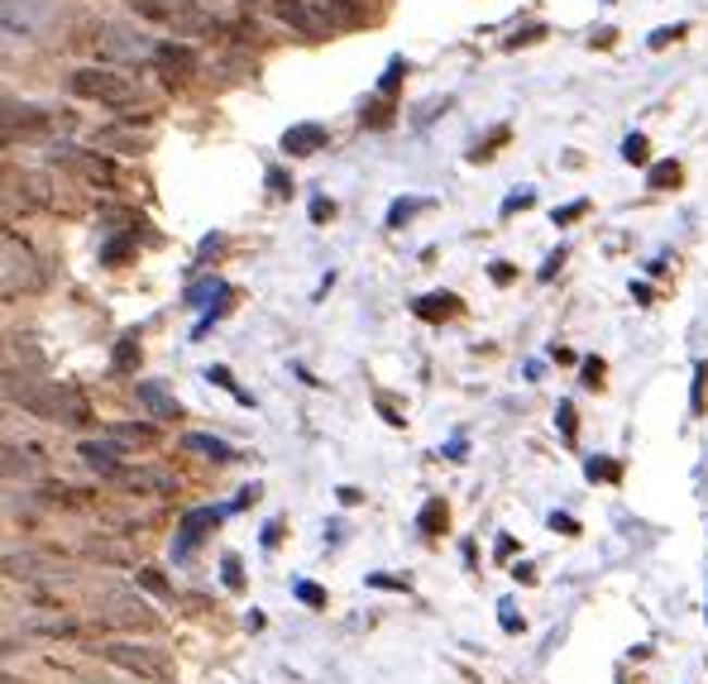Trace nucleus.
Instances as JSON below:
<instances>
[{
    "instance_id": "obj_1",
    "label": "nucleus",
    "mask_w": 708,
    "mask_h": 684,
    "mask_svg": "<svg viewBox=\"0 0 708 684\" xmlns=\"http://www.w3.org/2000/svg\"><path fill=\"white\" fill-rule=\"evenodd\" d=\"M5 398H10V402H20L24 412L39 416V422H58V426H91V422H96V412H91L87 393L72 388V383L10 374V378H5Z\"/></svg>"
},
{
    "instance_id": "obj_2",
    "label": "nucleus",
    "mask_w": 708,
    "mask_h": 684,
    "mask_svg": "<svg viewBox=\"0 0 708 684\" xmlns=\"http://www.w3.org/2000/svg\"><path fill=\"white\" fill-rule=\"evenodd\" d=\"M44 287V259L24 235L0 225V302H20V297Z\"/></svg>"
},
{
    "instance_id": "obj_3",
    "label": "nucleus",
    "mask_w": 708,
    "mask_h": 684,
    "mask_svg": "<svg viewBox=\"0 0 708 684\" xmlns=\"http://www.w3.org/2000/svg\"><path fill=\"white\" fill-rule=\"evenodd\" d=\"M67 91L82 96V101H96V105H135L139 101V82L125 77L120 67H77L67 72Z\"/></svg>"
},
{
    "instance_id": "obj_4",
    "label": "nucleus",
    "mask_w": 708,
    "mask_h": 684,
    "mask_svg": "<svg viewBox=\"0 0 708 684\" xmlns=\"http://www.w3.org/2000/svg\"><path fill=\"white\" fill-rule=\"evenodd\" d=\"M101 656L120 670H129V675L139 680H159V684H173L177 680V666L173 656L163 651V646H144V642H105Z\"/></svg>"
},
{
    "instance_id": "obj_5",
    "label": "nucleus",
    "mask_w": 708,
    "mask_h": 684,
    "mask_svg": "<svg viewBox=\"0 0 708 684\" xmlns=\"http://www.w3.org/2000/svg\"><path fill=\"white\" fill-rule=\"evenodd\" d=\"M63 0H0V39H39Z\"/></svg>"
},
{
    "instance_id": "obj_6",
    "label": "nucleus",
    "mask_w": 708,
    "mask_h": 684,
    "mask_svg": "<svg viewBox=\"0 0 708 684\" xmlns=\"http://www.w3.org/2000/svg\"><path fill=\"white\" fill-rule=\"evenodd\" d=\"M0 574L5 580L53 584V580H72V560L58 556V550H15V556H0Z\"/></svg>"
},
{
    "instance_id": "obj_7",
    "label": "nucleus",
    "mask_w": 708,
    "mask_h": 684,
    "mask_svg": "<svg viewBox=\"0 0 708 684\" xmlns=\"http://www.w3.org/2000/svg\"><path fill=\"white\" fill-rule=\"evenodd\" d=\"M48 129H53V120L39 105L0 101V144H29V139H44Z\"/></svg>"
},
{
    "instance_id": "obj_8",
    "label": "nucleus",
    "mask_w": 708,
    "mask_h": 684,
    "mask_svg": "<svg viewBox=\"0 0 708 684\" xmlns=\"http://www.w3.org/2000/svg\"><path fill=\"white\" fill-rule=\"evenodd\" d=\"M44 187L34 183L29 173H15V167H0V215H24V211H34V207H44Z\"/></svg>"
},
{
    "instance_id": "obj_9",
    "label": "nucleus",
    "mask_w": 708,
    "mask_h": 684,
    "mask_svg": "<svg viewBox=\"0 0 708 684\" xmlns=\"http://www.w3.org/2000/svg\"><path fill=\"white\" fill-rule=\"evenodd\" d=\"M153 67H159L163 87H187L191 77H197V53L183 43H153Z\"/></svg>"
},
{
    "instance_id": "obj_10",
    "label": "nucleus",
    "mask_w": 708,
    "mask_h": 684,
    "mask_svg": "<svg viewBox=\"0 0 708 684\" xmlns=\"http://www.w3.org/2000/svg\"><path fill=\"white\" fill-rule=\"evenodd\" d=\"M58 167H67L72 177H87L91 187H115V163L105 153H87V149H63L58 153Z\"/></svg>"
},
{
    "instance_id": "obj_11",
    "label": "nucleus",
    "mask_w": 708,
    "mask_h": 684,
    "mask_svg": "<svg viewBox=\"0 0 708 684\" xmlns=\"http://www.w3.org/2000/svg\"><path fill=\"white\" fill-rule=\"evenodd\" d=\"M101 608H105L101 618L111 622V627H153V613L135 594H101Z\"/></svg>"
},
{
    "instance_id": "obj_12",
    "label": "nucleus",
    "mask_w": 708,
    "mask_h": 684,
    "mask_svg": "<svg viewBox=\"0 0 708 684\" xmlns=\"http://www.w3.org/2000/svg\"><path fill=\"white\" fill-rule=\"evenodd\" d=\"M115 484L120 488H135V494H149V498H167L173 494V474H163V470H153V464H144V470H125V464H120L115 470Z\"/></svg>"
},
{
    "instance_id": "obj_13",
    "label": "nucleus",
    "mask_w": 708,
    "mask_h": 684,
    "mask_svg": "<svg viewBox=\"0 0 708 684\" xmlns=\"http://www.w3.org/2000/svg\"><path fill=\"white\" fill-rule=\"evenodd\" d=\"M273 15H278L283 24H293L297 34H311V39H321V34H331V24L311 10V0H278L273 5Z\"/></svg>"
},
{
    "instance_id": "obj_14",
    "label": "nucleus",
    "mask_w": 708,
    "mask_h": 684,
    "mask_svg": "<svg viewBox=\"0 0 708 684\" xmlns=\"http://www.w3.org/2000/svg\"><path fill=\"white\" fill-rule=\"evenodd\" d=\"M139 34L135 29H105L101 39V53L105 58H115V63H129V58H153V43H135Z\"/></svg>"
},
{
    "instance_id": "obj_15",
    "label": "nucleus",
    "mask_w": 708,
    "mask_h": 684,
    "mask_svg": "<svg viewBox=\"0 0 708 684\" xmlns=\"http://www.w3.org/2000/svg\"><path fill=\"white\" fill-rule=\"evenodd\" d=\"M139 402L149 407L159 422H177V416H183V402H177L173 393L163 388V383H139Z\"/></svg>"
},
{
    "instance_id": "obj_16",
    "label": "nucleus",
    "mask_w": 708,
    "mask_h": 684,
    "mask_svg": "<svg viewBox=\"0 0 708 684\" xmlns=\"http://www.w3.org/2000/svg\"><path fill=\"white\" fill-rule=\"evenodd\" d=\"M326 129L321 125H293L283 135V153H316V149H326Z\"/></svg>"
},
{
    "instance_id": "obj_17",
    "label": "nucleus",
    "mask_w": 708,
    "mask_h": 684,
    "mask_svg": "<svg viewBox=\"0 0 708 684\" xmlns=\"http://www.w3.org/2000/svg\"><path fill=\"white\" fill-rule=\"evenodd\" d=\"M221 518H225L221 508H197V512H187V518H183V546H187V542H191V546L207 542L215 526H221Z\"/></svg>"
},
{
    "instance_id": "obj_18",
    "label": "nucleus",
    "mask_w": 708,
    "mask_h": 684,
    "mask_svg": "<svg viewBox=\"0 0 708 684\" xmlns=\"http://www.w3.org/2000/svg\"><path fill=\"white\" fill-rule=\"evenodd\" d=\"M77 460H87L96 474H111L120 470V450L111 446V440H87V446H77Z\"/></svg>"
},
{
    "instance_id": "obj_19",
    "label": "nucleus",
    "mask_w": 708,
    "mask_h": 684,
    "mask_svg": "<svg viewBox=\"0 0 708 684\" xmlns=\"http://www.w3.org/2000/svg\"><path fill=\"white\" fill-rule=\"evenodd\" d=\"M183 450H187V455H207V460H215V464L235 460V450L225 446V440H215V436H201V431H191V436H183Z\"/></svg>"
},
{
    "instance_id": "obj_20",
    "label": "nucleus",
    "mask_w": 708,
    "mask_h": 684,
    "mask_svg": "<svg viewBox=\"0 0 708 684\" xmlns=\"http://www.w3.org/2000/svg\"><path fill=\"white\" fill-rule=\"evenodd\" d=\"M144 20H183L191 10V0H129Z\"/></svg>"
},
{
    "instance_id": "obj_21",
    "label": "nucleus",
    "mask_w": 708,
    "mask_h": 684,
    "mask_svg": "<svg viewBox=\"0 0 708 684\" xmlns=\"http://www.w3.org/2000/svg\"><path fill=\"white\" fill-rule=\"evenodd\" d=\"M0 474H5V478H29V474H34V460H29V450H20V446H5V440H0Z\"/></svg>"
},
{
    "instance_id": "obj_22",
    "label": "nucleus",
    "mask_w": 708,
    "mask_h": 684,
    "mask_svg": "<svg viewBox=\"0 0 708 684\" xmlns=\"http://www.w3.org/2000/svg\"><path fill=\"white\" fill-rule=\"evenodd\" d=\"M455 311H460V297H450V293H431L417 302V316H426V321H446Z\"/></svg>"
},
{
    "instance_id": "obj_23",
    "label": "nucleus",
    "mask_w": 708,
    "mask_h": 684,
    "mask_svg": "<svg viewBox=\"0 0 708 684\" xmlns=\"http://www.w3.org/2000/svg\"><path fill=\"white\" fill-rule=\"evenodd\" d=\"M422 532H426V536H440V532H446V502H440V498H431V502H426V512H422Z\"/></svg>"
},
{
    "instance_id": "obj_24",
    "label": "nucleus",
    "mask_w": 708,
    "mask_h": 684,
    "mask_svg": "<svg viewBox=\"0 0 708 684\" xmlns=\"http://www.w3.org/2000/svg\"><path fill=\"white\" fill-rule=\"evenodd\" d=\"M115 369H120V374H135V369H139V345H135V340H120Z\"/></svg>"
},
{
    "instance_id": "obj_25",
    "label": "nucleus",
    "mask_w": 708,
    "mask_h": 684,
    "mask_svg": "<svg viewBox=\"0 0 708 684\" xmlns=\"http://www.w3.org/2000/svg\"><path fill=\"white\" fill-rule=\"evenodd\" d=\"M221 580L225 584H231V589L239 594V589H245V565H239V556H225L221 560Z\"/></svg>"
},
{
    "instance_id": "obj_26",
    "label": "nucleus",
    "mask_w": 708,
    "mask_h": 684,
    "mask_svg": "<svg viewBox=\"0 0 708 684\" xmlns=\"http://www.w3.org/2000/svg\"><path fill=\"white\" fill-rule=\"evenodd\" d=\"M139 584H144L149 594H159V598H173V589H167V580H163L159 570H139Z\"/></svg>"
},
{
    "instance_id": "obj_27",
    "label": "nucleus",
    "mask_w": 708,
    "mask_h": 684,
    "mask_svg": "<svg viewBox=\"0 0 708 684\" xmlns=\"http://www.w3.org/2000/svg\"><path fill=\"white\" fill-rule=\"evenodd\" d=\"M675 177H680V167L666 163V167H656V173H651V187H666V183H675Z\"/></svg>"
},
{
    "instance_id": "obj_28",
    "label": "nucleus",
    "mask_w": 708,
    "mask_h": 684,
    "mask_svg": "<svg viewBox=\"0 0 708 684\" xmlns=\"http://www.w3.org/2000/svg\"><path fill=\"white\" fill-rule=\"evenodd\" d=\"M297 594H302V598H307V604H316V608H321V604H326V594H321V589H316V584H302V589H297Z\"/></svg>"
},
{
    "instance_id": "obj_29",
    "label": "nucleus",
    "mask_w": 708,
    "mask_h": 684,
    "mask_svg": "<svg viewBox=\"0 0 708 684\" xmlns=\"http://www.w3.org/2000/svg\"><path fill=\"white\" fill-rule=\"evenodd\" d=\"M628 159H632V163L646 159V139H628Z\"/></svg>"
},
{
    "instance_id": "obj_30",
    "label": "nucleus",
    "mask_w": 708,
    "mask_h": 684,
    "mask_svg": "<svg viewBox=\"0 0 708 684\" xmlns=\"http://www.w3.org/2000/svg\"><path fill=\"white\" fill-rule=\"evenodd\" d=\"M560 431H566V436H574V407L570 402L560 407Z\"/></svg>"
},
{
    "instance_id": "obj_31",
    "label": "nucleus",
    "mask_w": 708,
    "mask_h": 684,
    "mask_svg": "<svg viewBox=\"0 0 708 684\" xmlns=\"http://www.w3.org/2000/svg\"><path fill=\"white\" fill-rule=\"evenodd\" d=\"M207 378H215L221 388H231V383H235V378H231V369H207Z\"/></svg>"
},
{
    "instance_id": "obj_32",
    "label": "nucleus",
    "mask_w": 708,
    "mask_h": 684,
    "mask_svg": "<svg viewBox=\"0 0 708 684\" xmlns=\"http://www.w3.org/2000/svg\"><path fill=\"white\" fill-rule=\"evenodd\" d=\"M10 651H15V646H10L5 637H0V656H10Z\"/></svg>"
},
{
    "instance_id": "obj_33",
    "label": "nucleus",
    "mask_w": 708,
    "mask_h": 684,
    "mask_svg": "<svg viewBox=\"0 0 708 684\" xmlns=\"http://www.w3.org/2000/svg\"><path fill=\"white\" fill-rule=\"evenodd\" d=\"M0 684H20V680H15V675H5V670H0Z\"/></svg>"
}]
</instances>
